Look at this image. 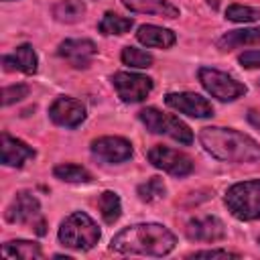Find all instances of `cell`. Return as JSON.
<instances>
[{
	"label": "cell",
	"instance_id": "6da1fadb",
	"mask_svg": "<svg viewBox=\"0 0 260 260\" xmlns=\"http://www.w3.org/2000/svg\"><path fill=\"white\" fill-rule=\"evenodd\" d=\"M177 244L175 234L162 223H134L118 232L110 248L120 254H140V256H167Z\"/></svg>",
	"mask_w": 260,
	"mask_h": 260
},
{
	"label": "cell",
	"instance_id": "7a4b0ae2",
	"mask_svg": "<svg viewBox=\"0 0 260 260\" xmlns=\"http://www.w3.org/2000/svg\"><path fill=\"white\" fill-rule=\"evenodd\" d=\"M203 148L217 160L223 162H256L260 160V144L234 128L207 126L199 132Z\"/></svg>",
	"mask_w": 260,
	"mask_h": 260
},
{
	"label": "cell",
	"instance_id": "3957f363",
	"mask_svg": "<svg viewBox=\"0 0 260 260\" xmlns=\"http://www.w3.org/2000/svg\"><path fill=\"white\" fill-rule=\"evenodd\" d=\"M100 236H102V232H100L98 223L83 211H75V213L67 215L59 228V242L65 248L79 250V252L91 250L100 242Z\"/></svg>",
	"mask_w": 260,
	"mask_h": 260
},
{
	"label": "cell",
	"instance_id": "277c9868",
	"mask_svg": "<svg viewBox=\"0 0 260 260\" xmlns=\"http://www.w3.org/2000/svg\"><path fill=\"white\" fill-rule=\"evenodd\" d=\"M230 213L242 221L260 219V179L236 183L223 197Z\"/></svg>",
	"mask_w": 260,
	"mask_h": 260
},
{
	"label": "cell",
	"instance_id": "5b68a950",
	"mask_svg": "<svg viewBox=\"0 0 260 260\" xmlns=\"http://www.w3.org/2000/svg\"><path fill=\"white\" fill-rule=\"evenodd\" d=\"M138 118L146 126V130H150L152 134L169 136V138H173V140H177L181 144H191L193 142L191 128L185 122H181L177 116L162 114L156 108H144V110L138 112Z\"/></svg>",
	"mask_w": 260,
	"mask_h": 260
},
{
	"label": "cell",
	"instance_id": "8992f818",
	"mask_svg": "<svg viewBox=\"0 0 260 260\" xmlns=\"http://www.w3.org/2000/svg\"><path fill=\"white\" fill-rule=\"evenodd\" d=\"M10 223H30L39 236L45 234V221L41 217V203L30 191H18L4 211Z\"/></svg>",
	"mask_w": 260,
	"mask_h": 260
},
{
	"label": "cell",
	"instance_id": "52a82bcc",
	"mask_svg": "<svg viewBox=\"0 0 260 260\" xmlns=\"http://www.w3.org/2000/svg\"><path fill=\"white\" fill-rule=\"evenodd\" d=\"M197 75H199V81L205 87V91L211 93L213 98H217L219 102H234L246 93V85L223 71H217L211 67H201L197 71Z\"/></svg>",
	"mask_w": 260,
	"mask_h": 260
},
{
	"label": "cell",
	"instance_id": "ba28073f",
	"mask_svg": "<svg viewBox=\"0 0 260 260\" xmlns=\"http://www.w3.org/2000/svg\"><path fill=\"white\" fill-rule=\"evenodd\" d=\"M148 162L173 177H187L191 171H193V158L181 150H175V148H169V146H162V144H156L152 146L148 152Z\"/></svg>",
	"mask_w": 260,
	"mask_h": 260
},
{
	"label": "cell",
	"instance_id": "9c48e42d",
	"mask_svg": "<svg viewBox=\"0 0 260 260\" xmlns=\"http://www.w3.org/2000/svg\"><path fill=\"white\" fill-rule=\"evenodd\" d=\"M112 83L116 87L118 98L126 104L142 102L152 91V79L146 77V75H140V73L118 71V73L112 75Z\"/></svg>",
	"mask_w": 260,
	"mask_h": 260
},
{
	"label": "cell",
	"instance_id": "30bf717a",
	"mask_svg": "<svg viewBox=\"0 0 260 260\" xmlns=\"http://www.w3.org/2000/svg\"><path fill=\"white\" fill-rule=\"evenodd\" d=\"M87 112L85 106L69 95H59L51 106H49V118L63 128H77L85 120Z\"/></svg>",
	"mask_w": 260,
	"mask_h": 260
},
{
	"label": "cell",
	"instance_id": "8fae6325",
	"mask_svg": "<svg viewBox=\"0 0 260 260\" xmlns=\"http://www.w3.org/2000/svg\"><path fill=\"white\" fill-rule=\"evenodd\" d=\"M91 154L108 165H118L132 158V144L122 136H102L91 142Z\"/></svg>",
	"mask_w": 260,
	"mask_h": 260
},
{
	"label": "cell",
	"instance_id": "7c38bea8",
	"mask_svg": "<svg viewBox=\"0 0 260 260\" xmlns=\"http://www.w3.org/2000/svg\"><path fill=\"white\" fill-rule=\"evenodd\" d=\"M95 53H98V47L89 39H65L57 49V55L75 69H87Z\"/></svg>",
	"mask_w": 260,
	"mask_h": 260
},
{
	"label": "cell",
	"instance_id": "4fadbf2b",
	"mask_svg": "<svg viewBox=\"0 0 260 260\" xmlns=\"http://www.w3.org/2000/svg\"><path fill=\"white\" fill-rule=\"evenodd\" d=\"M165 104L169 108L185 114V116H191V118H209V116H213V106L199 93H191V91L167 93Z\"/></svg>",
	"mask_w": 260,
	"mask_h": 260
},
{
	"label": "cell",
	"instance_id": "5bb4252c",
	"mask_svg": "<svg viewBox=\"0 0 260 260\" xmlns=\"http://www.w3.org/2000/svg\"><path fill=\"white\" fill-rule=\"evenodd\" d=\"M185 234L191 242H217L225 238V225L215 215H201L187 221Z\"/></svg>",
	"mask_w": 260,
	"mask_h": 260
},
{
	"label": "cell",
	"instance_id": "9a60e30c",
	"mask_svg": "<svg viewBox=\"0 0 260 260\" xmlns=\"http://www.w3.org/2000/svg\"><path fill=\"white\" fill-rule=\"evenodd\" d=\"M35 148L28 146L26 142L10 136V134H2L0 136V160L4 167H16L20 169L26 160L35 158Z\"/></svg>",
	"mask_w": 260,
	"mask_h": 260
},
{
	"label": "cell",
	"instance_id": "2e32d148",
	"mask_svg": "<svg viewBox=\"0 0 260 260\" xmlns=\"http://www.w3.org/2000/svg\"><path fill=\"white\" fill-rule=\"evenodd\" d=\"M2 65L6 71H20L24 75H32V73H37L39 59H37L35 49L28 43H24V45L16 47V51L12 55H4Z\"/></svg>",
	"mask_w": 260,
	"mask_h": 260
},
{
	"label": "cell",
	"instance_id": "e0dca14e",
	"mask_svg": "<svg viewBox=\"0 0 260 260\" xmlns=\"http://www.w3.org/2000/svg\"><path fill=\"white\" fill-rule=\"evenodd\" d=\"M136 39L144 47H154V49H169L177 41V37H175V32L171 28H162V26H156V24L138 26Z\"/></svg>",
	"mask_w": 260,
	"mask_h": 260
},
{
	"label": "cell",
	"instance_id": "ac0fdd59",
	"mask_svg": "<svg viewBox=\"0 0 260 260\" xmlns=\"http://www.w3.org/2000/svg\"><path fill=\"white\" fill-rule=\"evenodd\" d=\"M122 4L128 10L140 12V14H156L162 18L179 16V8L175 4H171L169 0H122Z\"/></svg>",
	"mask_w": 260,
	"mask_h": 260
},
{
	"label": "cell",
	"instance_id": "d6986e66",
	"mask_svg": "<svg viewBox=\"0 0 260 260\" xmlns=\"http://www.w3.org/2000/svg\"><path fill=\"white\" fill-rule=\"evenodd\" d=\"M260 43V28H238V30H228L223 37L217 39V49L219 51H234L244 45H256Z\"/></svg>",
	"mask_w": 260,
	"mask_h": 260
},
{
	"label": "cell",
	"instance_id": "ffe728a7",
	"mask_svg": "<svg viewBox=\"0 0 260 260\" xmlns=\"http://www.w3.org/2000/svg\"><path fill=\"white\" fill-rule=\"evenodd\" d=\"M85 14V4L83 0H59L55 6H53V16L55 20L59 22H65V24H73V22H79Z\"/></svg>",
	"mask_w": 260,
	"mask_h": 260
},
{
	"label": "cell",
	"instance_id": "44dd1931",
	"mask_svg": "<svg viewBox=\"0 0 260 260\" xmlns=\"http://www.w3.org/2000/svg\"><path fill=\"white\" fill-rule=\"evenodd\" d=\"M2 254L8 258H24V260H32V258H43V250L37 242H28V240H10L2 246Z\"/></svg>",
	"mask_w": 260,
	"mask_h": 260
},
{
	"label": "cell",
	"instance_id": "7402d4cb",
	"mask_svg": "<svg viewBox=\"0 0 260 260\" xmlns=\"http://www.w3.org/2000/svg\"><path fill=\"white\" fill-rule=\"evenodd\" d=\"M98 207H100V213L104 217L106 223H116L122 215V201L118 197V193L114 191H104L98 199Z\"/></svg>",
	"mask_w": 260,
	"mask_h": 260
},
{
	"label": "cell",
	"instance_id": "603a6c76",
	"mask_svg": "<svg viewBox=\"0 0 260 260\" xmlns=\"http://www.w3.org/2000/svg\"><path fill=\"white\" fill-rule=\"evenodd\" d=\"M134 26V20L128 16H120L116 12H106L98 24L102 35H126Z\"/></svg>",
	"mask_w": 260,
	"mask_h": 260
},
{
	"label": "cell",
	"instance_id": "cb8c5ba5",
	"mask_svg": "<svg viewBox=\"0 0 260 260\" xmlns=\"http://www.w3.org/2000/svg\"><path fill=\"white\" fill-rule=\"evenodd\" d=\"M53 175L59 179V181H65V183H89L93 177L91 173L81 167V165H73V162H63V165H57L53 169Z\"/></svg>",
	"mask_w": 260,
	"mask_h": 260
},
{
	"label": "cell",
	"instance_id": "d4e9b609",
	"mask_svg": "<svg viewBox=\"0 0 260 260\" xmlns=\"http://www.w3.org/2000/svg\"><path fill=\"white\" fill-rule=\"evenodd\" d=\"M136 193H138L140 201L152 203V201H158V199H162V197H165L167 187H165V183H162V179H160V177H150L146 183L138 185Z\"/></svg>",
	"mask_w": 260,
	"mask_h": 260
},
{
	"label": "cell",
	"instance_id": "484cf974",
	"mask_svg": "<svg viewBox=\"0 0 260 260\" xmlns=\"http://www.w3.org/2000/svg\"><path fill=\"white\" fill-rule=\"evenodd\" d=\"M120 59L124 65L136 67V69H146L152 65V55L142 49H136V47H124L120 53Z\"/></svg>",
	"mask_w": 260,
	"mask_h": 260
},
{
	"label": "cell",
	"instance_id": "4316f807",
	"mask_svg": "<svg viewBox=\"0 0 260 260\" xmlns=\"http://www.w3.org/2000/svg\"><path fill=\"white\" fill-rule=\"evenodd\" d=\"M225 18L232 20V22H254V20H260V8L232 4L225 10Z\"/></svg>",
	"mask_w": 260,
	"mask_h": 260
},
{
	"label": "cell",
	"instance_id": "83f0119b",
	"mask_svg": "<svg viewBox=\"0 0 260 260\" xmlns=\"http://www.w3.org/2000/svg\"><path fill=\"white\" fill-rule=\"evenodd\" d=\"M28 95V85L24 83H14V85H8L2 89V106H10V104H16L20 100H24Z\"/></svg>",
	"mask_w": 260,
	"mask_h": 260
},
{
	"label": "cell",
	"instance_id": "f1b7e54d",
	"mask_svg": "<svg viewBox=\"0 0 260 260\" xmlns=\"http://www.w3.org/2000/svg\"><path fill=\"white\" fill-rule=\"evenodd\" d=\"M187 258H240V254L228 252V250H199L189 254Z\"/></svg>",
	"mask_w": 260,
	"mask_h": 260
},
{
	"label": "cell",
	"instance_id": "f546056e",
	"mask_svg": "<svg viewBox=\"0 0 260 260\" xmlns=\"http://www.w3.org/2000/svg\"><path fill=\"white\" fill-rule=\"evenodd\" d=\"M240 63L246 69H258L260 67V51H244L240 55Z\"/></svg>",
	"mask_w": 260,
	"mask_h": 260
},
{
	"label": "cell",
	"instance_id": "4dcf8cb0",
	"mask_svg": "<svg viewBox=\"0 0 260 260\" xmlns=\"http://www.w3.org/2000/svg\"><path fill=\"white\" fill-rule=\"evenodd\" d=\"M248 122H250L254 128L260 130V112H258V110H250V112H248Z\"/></svg>",
	"mask_w": 260,
	"mask_h": 260
},
{
	"label": "cell",
	"instance_id": "1f68e13d",
	"mask_svg": "<svg viewBox=\"0 0 260 260\" xmlns=\"http://www.w3.org/2000/svg\"><path fill=\"white\" fill-rule=\"evenodd\" d=\"M4 2H10V0H4Z\"/></svg>",
	"mask_w": 260,
	"mask_h": 260
},
{
	"label": "cell",
	"instance_id": "d6a6232c",
	"mask_svg": "<svg viewBox=\"0 0 260 260\" xmlns=\"http://www.w3.org/2000/svg\"><path fill=\"white\" fill-rule=\"evenodd\" d=\"M258 242H260V238H258Z\"/></svg>",
	"mask_w": 260,
	"mask_h": 260
}]
</instances>
